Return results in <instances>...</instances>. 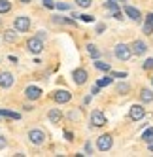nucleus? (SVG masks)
<instances>
[{"instance_id": "1", "label": "nucleus", "mask_w": 153, "mask_h": 157, "mask_svg": "<svg viewBox=\"0 0 153 157\" xmlns=\"http://www.w3.org/2000/svg\"><path fill=\"white\" fill-rule=\"evenodd\" d=\"M13 27H15L17 32H27V30L30 29V19H28L27 15H19V17H15V21H13Z\"/></svg>"}, {"instance_id": "2", "label": "nucleus", "mask_w": 153, "mask_h": 157, "mask_svg": "<svg viewBox=\"0 0 153 157\" xmlns=\"http://www.w3.org/2000/svg\"><path fill=\"white\" fill-rule=\"evenodd\" d=\"M130 55H132V51H130L129 46H125V44H117L115 46V57L119 61H129Z\"/></svg>"}, {"instance_id": "3", "label": "nucleus", "mask_w": 153, "mask_h": 157, "mask_svg": "<svg viewBox=\"0 0 153 157\" xmlns=\"http://www.w3.org/2000/svg\"><path fill=\"white\" fill-rule=\"evenodd\" d=\"M112 144H114L112 134H102V136H98V140H96V148L100 151H108L112 148Z\"/></svg>"}, {"instance_id": "4", "label": "nucleus", "mask_w": 153, "mask_h": 157, "mask_svg": "<svg viewBox=\"0 0 153 157\" xmlns=\"http://www.w3.org/2000/svg\"><path fill=\"white\" fill-rule=\"evenodd\" d=\"M28 140L34 144V146H42L43 142H46V132L40 131V129H32L28 132Z\"/></svg>"}, {"instance_id": "5", "label": "nucleus", "mask_w": 153, "mask_h": 157, "mask_svg": "<svg viewBox=\"0 0 153 157\" xmlns=\"http://www.w3.org/2000/svg\"><path fill=\"white\" fill-rule=\"evenodd\" d=\"M27 48H28L30 53H42V49H43V42H42L38 36H34V38L27 40Z\"/></svg>"}, {"instance_id": "6", "label": "nucleus", "mask_w": 153, "mask_h": 157, "mask_svg": "<svg viewBox=\"0 0 153 157\" xmlns=\"http://www.w3.org/2000/svg\"><path fill=\"white\" fill-rule=\"evenodd\" d=\"M70 98H72V93H70V91H66V89H59V91L53 93V100H55V102H59V104L68 102Z\"/></svg>"}, {"instance_id": "7", "label": "nucleus", "mask_w": 153, "mask_h": 157, "mask_svg": "<svg viewBox=\"0 0 153 157\" xmlns=\"http://www.w3.org/2000/svg\"><path fill=\"white\" fill-rule=\"evenodd\" d=\"M144 114H146V110L142 108L140 104H134V106H130V112H129V116H130V119H132V121H140L142 117H144Z\"/></svg>"}, {"instance_id": "8", "label": "nucleus", "mask_w": 153, "mask_h": 157, "mask_svg": "<svg viewBox=\"0 0 153 157\" xmlns=\"http://www.w3.org/2000/svg\"><path fill=\"white\" fill-rule=\"evenodd\" d=\"M25 97H27L28 100H38V98L42 97V89H40V87H34V85H28V87L25 89Z\"/></svg>"}, {"instance_id": "9", "label": "nucleus", "mask_w": 153, "mask_h": 157, "mask_svg": "<svg viewBox=\"0 0 153 157\" xmlns=\"http://www.w3.org/2000/svg\"><path fill=\"white\" fill-rule=\"evenodd\" d=\"M91 123H93L95 127H102V125H106V116L102 114V112L95 110L93 114H91Z\"/></svg>"}, {"instance_id": "10", "label": "nucleus", "mask_w": 153, "mask_h": 157, "mask_svg": "<svg viewBox=\"0 0 153 157\" xmlns=\"http://www.w3.org/2000/svg\"><path fill=\"white\" fill-rule=\"evenodd\" d=\"M72 78H74V82L78 83V85H83V83L87 82V78H89V76H87V72H85L83 68H76V70L72 72Z\"/></svg>"}, {"instance_id": "11", "label": "nucleus", "mask_w": 153, "mask_h": 157, "mask_svg": "<svg viewBox=\"0 0 153 157\" xmlns=\"http://www.w3.org/2000/svg\"><path fill=\"white\" fill-rule=\"evenodd\" d=\"M146 49H147V46L142 40H134L132 42V46H130V51H132L134 55H144L146 53Z\"/></svg>"}, {"instance_id": "12", "label": "nucleus", "mask_w": 153, "mask_h": 157, "mask_svg": "<svg viewBox=\"0 0 153 157\" xmlns=\"http://www.w3.org/2000/svg\"><path fill=\"white\" fill-rule=\"evenodd\" d=\"M12 85H13V76L9 74V72H0V87L8 89V87H12Z\"/></svg>"}, {"instance_id": "13", "label": "nucleus", "mask_w": 153, "mask_h": 157, "mask_svg": "<svg viewBox=\"0 0 153 157\" xmlns=\"http://www.w3.org/2000/svg\"><path fill=\"white\" fill-rule=\"evenodd\" d=\"M125 13H127L130 19H132V21H140V17H142L138 10H136V8H132L130 4H127V6H125Z\"/></svg>"}, {"instance_id": "14", "label": "nucleus", "mask_w": 153, "mask_h": 157, "mask_svg": "<svg viewBox=\"0 0 153 157\" xmlns=\"http://www.w3.org/2000/svg\"><path fill=\"white\" fill-rule=\"evenodd\" d=\"M47 117H49V121H51V123H61L62 114H61V110H59V108H53V110H49Z\"/></svg>"}, {"instance_id": "15", "label": "nucleus", "mask_w": 153, "mask_h": 157, "mask_svg": "<svg viewBox=\"0 0 153 157\" xmlns=\"http://www.w3.org/2000/svg\"><path fill=\"white\" fill-rule=\"evenodd\" d=\"M0 117H9V119H21V116L17 112H12V110H0Z\"/></svg>"}, {"instance_id": "16", "label": "nucleus", "mask_w": 153, "mask_h": 157, "mask_svg": "<svg viewBox=\"0 0 153 157\" xmlns=\"http://www.w3.org/2000/svg\"><path fill=\"white\" fill-rule=\"evenodd\" d=\"M140 100H142V102H151V100H153V93L149 91V89H142Z\"/></svg>"}, {"instance_id": "17", "label": "nucleus", "mask_w": 153, "mask_h": 157, "mask_svg": "<svg viewBox=\"0 0 153 157\" xmlns=\"http://www.w3.org/2000/svg\"><path fill=\"white\" fill-rule=\"evenodd\" d=\"M53 23H61V25H76V21H72V19H66V17H61V15H55L53 17Z\"/></svg>"}, {"instance_id": "18", "label": "nucleus", "mask_w": 153, "mask_h": 157, "mask_svg": "<svg viewBox=\"0 0 153 157\" xmlns=\"http://www.w3.org/2000/svg\"><path fill=\"white\" fill-rule=\"evenodd\" d=\"M4 40L9 42V44L17 42V32H15V30H6V32H4Z\"/></svg>"}, {"instance_id": "19", "label": "nucleus", "mask_w": 153, "mask_h": 157, "mask_svg": "<svg viewBox=\"0 0 153 157\" xmlns=\"http://www.w3.org/2000/svg\"><path fill=\"white\" fill-rule=\"evenodd\" d=\"M9 10H12V2H8V0H0V13H8Z\"/></svg>"}, {"instance_id": "20", "label": "nucleus", "mask_w": 153, "mask_h": 157, "mask_svg": "<svg viewBox=\"0 0 153 157\" xmlns=\"http://www.w3.org/2000/svg\"><path fill=\"white\" fill-rule=\"evenodd\" d=\"M115 91L121 93V95H125V93L130 91V85H129V83H117V85H115Z\"/></svg>"}, {"instance_id": "21", "label": "nucleus", "mask_w": 153, "mask_h": 157, "mask_svg": "<svg viewBox=\"0 0 153 157\" xmlns=\"http://www.w3.org/2000/svg\"><path fill=\"white\" fill-rule=\"evenodd\" d=\"M95 68L102 70V72H110V64H108V63H102V61H96V63H95Z\"/></svg>"}, {"instance_id": "22", "label": "nucleus", "mask_w": 153, "mask_h": 157, "mask_svg": "<svg viewBox=\"0 0 153 157\" xmlns=\"http://www.w3.org/2000/svg\"><path fill=\"white\" fill-rule=\"evenodd\" d=\"M112 82H114V78H112V76H108V78H102V80H98L96 85H98V87H106V85H110Z\"/></svg>"}, {"instance_id": "23", "label": "nucleus", "mask_w": 153, "mask_h": 157, "mask_svg": "<svg viewBox=\"0 0 153 157\" xmlns=\"http://www.w3.org/2000/svg\"><path fill=\"white\" fill-rule=\"evenodd\" d=\"M144 32H146V34H151V32H153V19H146V23H144Z\"/></svg>"}, {"instance_id": "24", "label": "nucleus", "mask_w": 153, "mask_h": 157, "mask_svg": "<svg viewBox=\"0 0 153 157\" xmlns=\"http://www.w3.org/2000/svg\"><path fill=\"white\" fill-rule=\"evenodd\" d=\"M87 51H89V55H91L93 59H96V57H98V49H96L95 44H89V46H87Z\"/></svg>"}, {"instance_id": "25", "label": "nucleus", "mask_w": 153, "mask_h": 157, "mask_svg": "<svg viewBox=\"0 0 153 157\" xmlns=\"http://www.w3.org/2000/svg\"><path fill=\"white\" fill-rule=\"evenodd\" d=\"M142 138H144L146 142H153V129H147V131H144V134H142Z\"/></svg>"}, {"instance_id": "26", "label": "nucleus", "mask_w": 153, "mask_h": 157, "mask_svg": "<svg viewBox=\"0 0 153 157\" xmlns=\"http://www.w3.org/2000/svg\"><path fill=\"white\" fill-rule=\"evenodd\" d=\"M76 4H78L80 8H89L93 4V0H76Z\"/></svg>"}, {"instance_id": "27", "label": "nucleus", "mask_w": 153, "mask_h": 157, "mask_svg": "<svg viewBox=\"0 0 153 157\" xmlns=\"http://www.w3.org/2000/svg\"><path fill=\"white\" fill-rule=\"evenodd\" d=\"M81 21H85V23H93V21H95V17L93 15H78Z\"/></svg>"}, {"instance_id": "28", "label": "nucleus", "mask_w": 153, "mask_h": 157, "mask_svg": "<svg viewBox=\"0 0 153 157\" xmlns=\"http://www.w3.org/2000/svg\"><path fill=\"white\" fill-rule=\"evenodd\" d=\"M144 70H153V59H147L144 63Z\"/></svg>"}, {"instance_id": "29", "label": "nucleus", "mask_w": 153, "mask_h": 157, "mask_svg": "<svg viewBox=\"0 0 153 157\" xmlns=\"http://www.w3.org/2000/svg\"><path fill=\"white\" fill-rule=\"evenodd\" d=\"M106 8H110L112 12H115V10H119V8H117V4L114 2V0H110V2H106Z\"/></svg>"}, {"instance_id": "30", "label": "nucleus", "mask_w": 153, "mask_h": 157, "mask_svg": "<svg viewBox=\"0 0 153 157\" xmlns=\"http://www.w3.org/2000/svg\"><path fill=\"white\" fill-rule=\"evenodd\" d=\"M55 6H57L59 10H70V4H66V2H57Z\"/></svg>"}, {"instance_id": "31", "label": "nucleus", "mask_w": 153, "mask_h": 157, "mask_svg": "<svg viewBox=\"0 0 153 157\" xmlns=\"http://www.w3.org/2000/svg\"><path fill=\"white\" fill-rule=\"evenodd\" d=\"M43 6H46V8H49V10H51V8H55V4H53L51 0H43Z\"/></svg>"}, {"instance_id": "32", "label": "nucleus", "mask_w": 153, "mask_h": 157, "mask_svg": "<svg viewBox=\"0 0 153 157\" xmlns=\"http://www.w3.org/2000/svg\"><path fill=\"white\" fill-rule=\"evenodd\" d=\"M112 78H127V74H125V72H114Z\"/></svg>"}, {"instance_id": "33", "label": "nucleus", "mask_w": 153, "mask_h": 157, "mask_svg": "<svg viewBox=\"0 0 153 157\" xmlns=\"http://www.w3.org/2000/svg\"><path fill=\"white\" fill-rule=\"evenodd\" d=\"M64 138H66V140H74V134L68 132V131H64Z\"/></svg>"}, {"instance_id": "34", "label": "nucleus", "mask_w": 153, "mask_h": 157, "mask_svg": "<svg viewBox=\"0 0 153 157\" xmlns=\"http://www.w3.org/2000/svg\"><path fill=\"white\" fill-rule=\"evenodd\" d=\"M104 29H106V25H102V23H98V25H96V32H98V34H100Z\"/></svg>"}, {"instance_id": "35", "label": "nucleus", "mask_w": 153, "mask_h": 157, "mask_svg": "<svg viewBox=\"0 0 153 157\" xmlns=\"http://www.w3.org/2000/svg\"><path fill=\"white\" fill-rule=\"evenodd\" d=\"M4 146H6V138H4V136H0V150H2Z\"/></svg>"}, {"instance_id": "36", "label": "nucleus", "mask_w": 153, "mask_h": 157, "mask_svg": "<svg viewBox=\"0 0 153 157\" xmlns=\"http://www.w3.org/2000/svg\"><path fill=\"white\" fill-rule=\"evenodd\" d=\"M21 2H25V4H28V2H30V0H21Z\"/></svg>"}, {"instance_id": "37", "label": "nucleus", "mask_w": 153, "mask_h": 157, "mask_svg": "<svg viewBox=\"0 0 153 157\" xmlns=\"http://www.w3.org/2000/svg\"><path fill=\"white\" fill-rule=\"evenodd\" d=\"M151 82H153V78H151Z\"/></svg>"}]
</instances>
